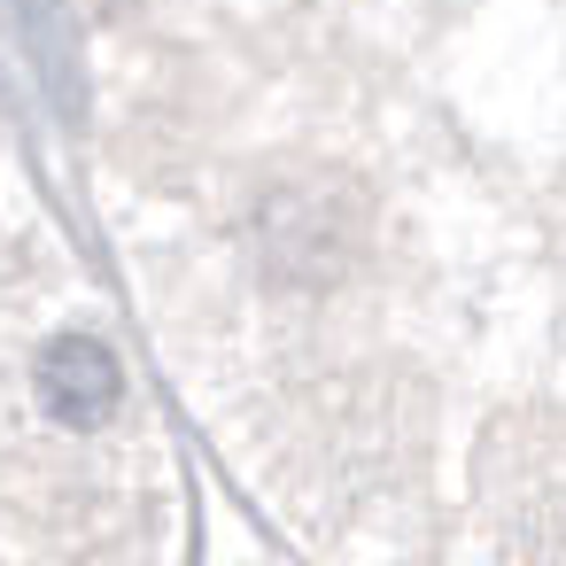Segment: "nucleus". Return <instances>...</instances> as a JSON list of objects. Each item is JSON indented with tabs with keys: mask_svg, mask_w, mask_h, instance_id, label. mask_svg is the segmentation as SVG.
Returning <instances> with one entry per match:
<instances>
[{
	"mask_svg": "<svg viewBox=\"0 0 566 566\" xmlns=\"http://www.w3.org/2000/svg\"><path fill=\"white\" fill-rule=\"evenodd\" d=\"M40 403L63 427H102L125 403V365L109 357V342L94 334H55L40 349Z\"/></svg>",
	"mask_w": 566,
	"mask_h": 566,
	"instance_id": "f257e3e1",
	"label": "nucleus"
}]
</instances>
